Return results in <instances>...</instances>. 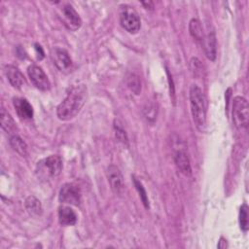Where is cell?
Here are the masks:
<instances>
[{
  "mask_svg": "<svg viewBox=\"0 0 249 249\" xmlns=\"http://www.w3.org/2000/svg\"><path fill=\"white\" fill-rule=\"evenodd\" d=\"M88 89L84 84L70 88L66 97L56 108V115L61 121H69L75 118L86 103Z\"/></svg>",
  "mask_w": 249,
  "mask_h": 249,
  "instance_id": "cell-1",
  "label": "cell"
},
{
  "mask_svg": "<svg viewBox=\"0 0 249 249\" xmlns=\"http://www.w3.org/2000/svg\"><path fill=\"white\" fill-rule=\"evenodd\" d=\"M190 105L193 121L199 131H203L206 124L205 98L202 90L196 86L192 85L190 89Z\"/></svg>",
  "mask_w": 249,
  "mask_h": 249,
  "instance_id": "cell-2",
  "label": "cell"
},
{
  "mask_svg": "<svg viewBox=\"0 0 249 249\" xmlns=\"http://www.w3.org/2000/svg\"><path fill=\"white\" fill-rule=\"evenodd\" d=\"M61 169L62 160L57 155H52L37 164V173H39V177L44 179L57 176L61 172Z\"/></svg>",
  "mask_w": 249,
  "mask_h": 249,
  "instance_id": "cell-3",
  "label": "cell"
},
{
  "mask_svg": "<svg viewBox=\"0 0 249 249\" xmlns=\"http://www.w3.org/2000/svg\"><path fill=\"white\" fill-rule=\"evenodd\" d=\"M248 102L244 97L235 96L232 100V121L239 129H246L248 126Z\"/></svg>",
  "mask_w": 249,
  "mask_h": 249,
  "instance_id": "cell-4",
  "label": "cell"
},
{
  "mask_svg": "<svg viewBox=\"0 0 249 249\" xmlns=\"http://www.w3.org/2000/svg\"><path fill=\"white\" fill-rule=\"evenodd\" d=\"M120 22L122 27L130 34H135L140 30L141 21L138 13L129 6H123L120 13Z\"/></svg>",
  "mask_w": 249,
  "mask_h": 249,
  "instance_id": "cell-5",
  "label": "cell"
},
{
  "mask_svg": "<svg viewBox=\"0 0 249 249\" xmlns=\"http://www.w3.org/2000/svg\"><path fill=\"white\" fill-rule=\"evenodd\" d=\"M59 17L63 24L66 26V28L71 31L78 30L82 25V19L79 14L69 3H66L62 6L59 13Z\"/></svg>",
  "mask_w": 249,
  "mask_h": 249,
  "instance_id": "cell-6",
  "label": "cell"
},
{
  "mask_svg": "<svg viewBox=\"0 0 249 249\" xmlns=\"http://www.w3.org/2000/svg\"><path fill=\"white\" fill-rule=\"evenodd\" d=\"M51 57L55 67L63 73H68L72 69V59L65 49L55 47L51 52Z\"/></svg>",
  "mask_w": 249,
  "mask_h": 249,
  "instance_id": "cell-7",
  "label": "cell"
},
{
  "mask_svg": "<svg viewBox=\"0 0 249 249\" xmlns=\"http://www.w3.org/2000/svg\"><path fill=\"white\" fill-rule=\"evenodd\" d=\"M27 74L31 83L40 90L46 91L51 88V83L48 79V76L43 71V69L35 64L30 65L27 68Z\"/></svg>",
  "mask_w": 249,
  "mask_h": 249,
  "instance_id": "cell-8",
  "label": "cell"
},
{
  "mask_svg": "<svg viewBox=\"0 0 249 249\" xmlns=\"http://www.w3.org/2000/svg\"><path fill=\"white\" fill-rule=\"evenodd\" d=\"M58 199L61 203L78 206L81 201L80 189L72 183H66L61 187L59 191Z\"/></svg>",
  "mask_w": 249,
  "mask_h": 249,
  "instance_id": "cell-9",
  "label": "cell"
},
{
  "mask_svg": "<svg viewBox=\"0 0 249 249\" xmlns=\"http://www.w3.org/2000/svg\"><path fill=\"white\" fill-rule=\"evenodd\" d=\"M106 175L113 193L118 196L123 195L124 191V181L119 167L114 164L109 165L106 170Z\"/></svg>",
  "mask_w": 249,
  "mask_h": 249,
  "instance_id": "cell-10",
  "label": "cell"
},
{
  "mask_svg": "<svg viewBox=\"0 0 249 249\" xmlns=\"http://www.w3.org/2000/svg\"><path fill=\"white\" fill-rule=\"evenodd\" d=\"M13 104L19 119L30 120L33 117V108L27 99L16 97L13 99Z\"/></svg>",
  "mask_w": 249,
  "mask_h": 249,
  "instance_id": "cell-11",
  "label": "cell"
},
{
  "mask_svg": "<svg viewBox=\"0 0 249 249\" xmlns=\"http://www.w3.org/2000/svg\"><path fill=\"white\" fill-rule=\"evenodd\" d=\"M201 45L204 51V53L206 57L212 61L216 58V53H217V44H216V35L214 31L209 32L205 36H203V39L201 41Z\"/></svg>",
  "mask_w": 249,
  "mask_h": 249,
  "instance_id": "cell-12",
  "label": "cell"
},
{
  "mask_svg": "<svg viewBox=\"0 0 249 249\" xmlns=\"http://www.w3.org/2000/svg\"><path fill=\"white\" fill-rule=\"evenodd\" d=\"M174 161L178 168V170L185 176L192 175V167L190 163V160L185 151L178 150L174 154Z\"/></svg>",
  "mask_w": 249,
  "mask_h": 249,
  "instance_id": "cell-13",
  "label": "cell"
},
{
  "mask_svg": "<svg viewBox=\"0 0 249 249\" xmlns=\"http://www.w3.org/2000/svg\"><path fill=\"white\" fill-rule=\"evenodd\" d=\"M5 75L9 81V83L15 89H20L24 84V77L22 73L13 65H6L5 66Z\"/></svg>",
  "mask_w": 249,
  "mask_h": 249,
  "instance_id": "cell-14",
  "label": "cell"
},
{
  "mask_svg": "<svg viewBox=\"0 0 249 249\" xmlns=\"http://www.w3.org/2000/svg\"><path fill=\"white\" fill-rule=\"evenodd\" d=\"M58 222L61 226H74L77 223V215L70 206H60L58 208Z\"/></svg>",
  "mask_w": 249,
  "mask_h": 249,
  "instance_id": "cell-15",
  "label": "cell"
},
{
  "mask_svg": "<svg viewBox=\"0 0 249 249\" xmlns=\"http://www.w3.org/2000/svg\"><path fill=\"white\" fill-rule=\"evenodd\" d=\"M1 116V127L9 134H16V131L18 130L17 124L13 119V117L5 110V108H1L0 112Z\"/></svg>",
  "mask_w": 249,
  "mask_h": 249,
  "instance_id": "cell-16",
  "label": "cell"
},
{
  "mask_svg": "<svg viewBox=\"0 0 249 249\" xmlns=\"http://www.w3.org/2000/svg\"><path fill=\"white\" fill-rule=\"evenodd\" d=\"M24 206L26 211L28 212L29 215L33 217H38L41 216L43 213V207L38 198H36L34 196H29L26 197Z\"/></svg>",
  "mask_w": 249,
  "mask_h": 249,
  "instance_id": "cell-17",
  "label": "cell"
},
{
  "mask_svg": "<svg viewBox=\"0 0 249 249\" xmlns=\"http://www.w3.org/2000/svg\"><path fill=\"white\" fill-rule=\"evenodd\" d=\"M10 145L13 148L15 152H17L19 156L21 157H26L27 156V145L26 143L17 134H14L10 137Z\"/></svg>",
  "mask_w": 249,
  "mask_h": 249,
  "instance_id": "cell-18",
  "label": "cell"
},
{
  "mask_svg": "<svg viewBox=\"0 0 249 249\" xmlns=\"http://www.w3.org/2000/svg\"><path fill=\"white\" fill-rule=\"evenodd\" d=\"M189 31H190V34L192 35L193 38H195L196 40L197 41H202L203 39V31H202V26H201V23L198 19L196 18H192L190 20V23H189Z\"/></svg>",
  "mask_w": 249,
  "mask_h": 249,
  "instance_id": "cell-19",
  "label": "cell"
},
{
  "mask_svg": "<svg viewBox=\"0 0 249 249\" xmlns=\"http://www.w3.org/2000/svg\"><path fill=\"white\" fill-rule=\"evenodd\" d=\"M114 129H115V136L116 139L121 142L124 146H128V138L125 133V130L123 128L122 124H120L119 121H115L114 123Z\"/></svg>",
  "mask_w": 249,
  "mask_h": 249,
  "instance_id": "cell-20",
  "label": "cell"
},
{
  "mask_svg": "<svg viewBox=\"0 0 249 249\" xmlns=\"http://www.w3.org/2000/svg\"><path fill=\"white\" fill-rule=\"evenodd\" d=\"M239 225L240 229L243 231L248 230V206L246 203H243L239 210Z\"/></svg>",
  "mask_w": 249,
  "mask_h": 249,
  "instance_id": "cell-21",
  "label": "cell"
},
{
  "mask_svg": "<svg viewBox=\"0 0 249 249\" xmlns=\"http://www.w3.org/2000/svg\"><path fill=\"white\" fill-rule=\"evenodd\" d=\"M133 183H134V186H135V188H136V190H137V192H138V194H139V196H140V198H141V200H142L144 206H145L146 208H149V199H148L147 193H146V191H145V189H144L142 183H141L139 180H137L135 177H133Z\"/></svg>",
  "mask_w": 249,
  "mask_h": 249,
  "instance_id": "cell-22",
  "label": "cell"
},
{
  "mask_svg": "<svg viewBox=\"0 0 249 249\" xmlns=\"http://www.w3.org/2000/svg\"><path fill=\"white\" fill-rule=\"evenodd\" d=\"M190 70L195 77H200L202 75V64L196 57H193L190 61Z\"/></svg>",
  "mask_w": 249,
  "mask_h": 249,
  "instance_id": "cell-23",
  "label": "cell"
},
{
  "mask_svg": "<svg viewBox=\"0 0 249 249\" xmlns=\"http://www.w3.org/2000/svg\"><path fill=\"white\" fill-rule=\"evenodd\" d=\"M128 87L130 88V89L135 93V94H139L141 91V83L140 80L137 76L132 75L129 79H128V83H127Z\"/></svg>",
  "mask_w": 249,
  "mask_h": 249,
  "instance_id": "cell-24",
  "label": "cell"
},
{
  "mask_svg": "<svg viewBox=\"0 0 249 249\" xmlns=\"http://www.w3.org/2000/svg\"><path fill=\"white\" fill-rule=\"evenodd\" d=\"M141 4L144 6L145 9H148V10H153V9H154V3H153L152 1L141 2Z\"/></svg>",
  "mask_w": 249,
  "mask_h": 249,
  "instance_id": "cell-25",
  "label": "cell"
},
{
  "mask_svg": "<svg viewBox=\"0 0 249 249\" xmlns=\"http://www.w3.org/2000/svg\"><path fill=\"white\" fill-rule=\"evenodd\" d=\"M35 50H36L37 53H40L41 58H43L44 57V51H43L42 47L39 44H35Z\"/></svg>",
  "mask_w": 249,
  "mask_h": 249,
  "instance_id": "cell-26",
  "label": "cell"
}]
</instances>
